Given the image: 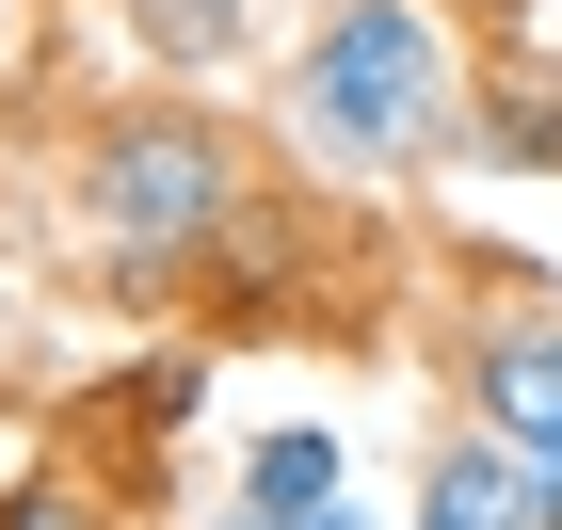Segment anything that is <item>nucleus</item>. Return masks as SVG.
<instances>
[{"label":"nucleus","instance_id":"3","mask_svg":"<svg viewBox=\"0 0 562 530\" xmlns=\"http://www.w3.org/2000/svg\"><path fill=\"white\" fill-rule=\"evenodd\" d=\"M467 435L515 450L530 498H547V530H562V322H498V338H482V370H467Z\"/></svg>","mask_w":562,"mask_h":530},{"label":"nucleus","instance_id":"4","mask_svg":"<svg viewBox=\"0 0 562 530\" xmlns=\"http://www.w3.org/2000/svg\"><path fill=\"white\" fill-rule=\"evenodd\" d=\"M402 530H547V498H530V466L498 435H450L434 450V483H418V515Z\"/></svg>","mask_w":562,"mask_h":530},{"label":"nucleus","instance_id":"2","mask_svg":"<svg viewBox=\"0 0 562 530\" xmlns=\"http://www.w3.org/2000/svg\"><path fill=\"white\" fill-rule=\"evenodd\" d=\"M241 145L210 129V113H113V129L81 145V225L113 241V258H193V241H225L241 225Z\"/></svg>","mask_w":562,"mask_h":530},{"label":"nucleus","instance_id":"8","mask_svg":"<svg viewBox=\"0 0 562 530\" xmlns=\"http://www.w3.org/2000/svg\"><path fill=\"white\" fill-rule=\"evenodd\" d=\"M225 530H241V515H225Z\"/></svg>","mask_w":562,"mask_h":530},{"label":"nucleus","instance_id":"6","mask_svg":"<svg viewBox=\"0 0 562 530\" xmlns=\"http://www.w3.org/2000/svg\"><path fill=\"white\" fill-rule=\"evenodd\" d=\"M0 530H97V515H81L65 483H16V498H0Z\"/></svg>","mask_w":562,"mask_h":530},{"label":"nucleus","instance_id":"1","mask_svg":"<svg viewBox=\"0 0 562 530\" xmlns=\"http://www.w3.org/2000/svg\"><path fill=\"white\" fill-rule=\"evenodd\" d=\"M290 129H305V161H338V177L418 161L450 129V33L418 0H338L305 33V65H290Z\"/></svg>","mask_w":562,"mask_h":530},{"label":"nucleus","instance_id":"5","mask_svg":"<svg viewBox=\"0 0 562 530\" xmlns=\"http://www.w3.org/2000/svg\"><path fill=\"white\" fill-rule=\"evenodd\" d=\"M353 498V450L322 435V418H290V435H258V466H241V530H305Z\"/></svg>","mask_w":562,"mask_h":530},{"label":"nucleus","instance_id":"7","mask_svg":"<svg viewBox=\"0 0 562 530\" xmlns=\"http://www.w3.org/2000/svg\"><path fill=\"white\" fill-rule=\"evenodd\" d=\"M305 530H370V498H338V515H305Z\"/></svg>","mask_w":562,"mask_h":530}]
</instances>
